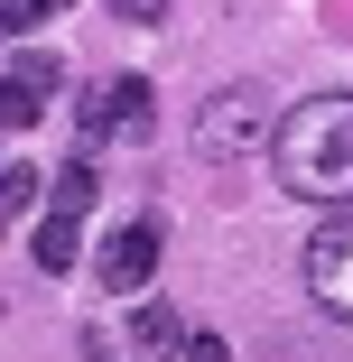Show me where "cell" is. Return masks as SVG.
Instances as JSON below:
<instances>
[{"label":"cell","mask_w":353,"mask_h":362,"mask_svg":"<svg viewBox=\"0 0 353 362\" xmlns=\"http://www.w3.org/2000/svg\"><path fill=\"white\" fill-rule=\"evenodd\" d=\"M270 168L307 204H353V93H316L270 130Z\"/></svg>","instance_id":"obj_1"},{"label":"cell","mask_w":353,"mask_h":362,"mask_svg":"<svg viewBox=\"0 0 353 362\" xmlns=\"http://www.w3.org/2000/svg\"><path fill=\"white\" fill-rule=\"evenodd\" d=\"M270 139V93L260 84H224L214 103L195 112V130H186V149L204 158V168H242L251 149Z\"/></svg>","instance_id":"obj_2"},{"label":"cell","mask_w":353,"mask_h":362,"mask_svg":"<svg viewBox=\"0 0 353 362\" xmlns=\"http://www.w3.org/2000/svg\"><path fill=\"white\" fill-rule=\"evenodd\" d=\"M307 298H316L335 325H353V214L307 242Z\"/></svg>","instance_id":"obj_3"},{"label":"cell","mask_w":353,"mask_h":362,"mask_svg":"<svg viewBox=\"0 0 353 362\" xmlns=\"http://www.w3.org/2000/svg\"><path fill=\"white\" fill-rule=\"evenodd\" d=\"M56 84H65V65H56V56H19L10 75H0V130H37L47 103H56Z\"/></svg>","instance_id":"obj_4"},{"label":"cell","mask_w":353,"mask_h":362,"mask_svg":"<svg viewBox=\"0 0 353 362\" xmlns=\"http://www.w3.org/2000/svg\"><path fill=\"white\" fill-rule=\"evenodd\" d=\"M103 288H149V269H158V223H149V214H139V223H121L112 242H103Z\"/></svg>","instance_id":"obj_5"},{"label":"cell","mask_w":353,"mask_h":362,"mask_svg":"<svg viewBox=\"0 0 353 362\" xmlns=\"http://www.w3.org/2000/svg\"><path fill=\"white\" fill-rule=\"evenodd\" d=\"M149 112H158V93L139 84V75H121L103 93V130H121V139H149Z\"/></svg>","instance_id":"obj_6"},{"label":"cell","mask_w":353,"mask_h":362,"mask_svg":"<svg viewBox=\"0 0 353 362\" xmlns=\"http://www.w3.org/2000/svg\"><path fill=\"white\" fill-rule=\"evenodd\" d=\"M28 251H37V269H56V279H65V269H84V233H75V214H47Z\"/></svg>","instance_id":"obj_7"},{"label":"cell","mask_w":353,"mask_h":362,"mask_svg":"<svg viewBox=\"0 0 353 362\" xmlns=\"http://www.w3.org/2000/svg\"><path fill=\"white\" fill-rule=\"evenodd\" d=\"M177 334H186V325H177V307H158V298L130 316V344H139V353H177Z\"/></svg>","instance_id":"obj_8"},{"label":"cell","mask_w":353,"mask_h":362,"mask_svg":"<svg viewBox=\"0 0 353 362\" xmlns=\"http://www.w3.org/2000/svg\"><path fill=\"white\" fill-rule=\"evenodd\" d=\"M93 195H103V177H93V158H75L56 177V214H93Z\"/></svg>","instance_id":"obj_9"},{"label":"cell","mask_w":353,"mask_h":362,"mask_svg":"<svg viewBox=\"0 0 353 362\" xmlns=\"http://www.w3.org/2000/svg\"><path fill=\"white\" fill-rule=\"evenodd\" d=\"M56 10H75V0H0V37H28V28H47Z\"/></svg>","instance_id":"obj_10"},{"label":"cell","mask_w":353,"mask_h":362,"mask_svg":"<svg viewBox=\"0 0 353 362\" xmlns=\"http://www.w3.org/2000/svg\"><path fill=\"white\" fill-rule=\"evenodd\" d=\"M37 204V168H0V214H28Z\"/></svg>","instance_id":"obj_11"},{"label":"cell","mask_w":353,"mask_h":362,"mask_svg":"<svg viewBox=\"0 0 353 362\" xmlns=\"http://www.w3.org/2000/svg\"><path fill=\"white\" fill-rule=\"evenodd\" d=\"M112 10H121L130 28H158V19H168V0H112Z\"/></svg>","instance_id":"obj_12"},{"label":"cell","mask_w":353,"mask_h":362,"mask_svg":"<svg viewBox=\"0 0 353 362\" xmlns=\"http://www.w3.org/2000/svg\"><path fill=\"white\" fill-rule=\"evenodd\" d=\"M186 362H233V344L224 334H186Z\"/></svg>","instance_id":"obj_13"},{"label":"cell","mask_w":353,"mask_h":362,"mask_svg":"<svg viewBox=\"0 0 353 362\" xmlns=\"http://www.w3.org/2000/svg\"><path fill=\"white\" fill-rule=\"evenodd\" d=\"M84 362H121V353H112V344H103V334H84Z\"/></svg>","instance_id":"obj_14"},{"label":"cell","mask_w":353,"mask_h":362,"mask_svg":"<svg viewBox=\"0 0 353 362\" xmlns=\"http://www.w3.org/2000/svg\"><path fill=\"white\" fill-rule=\"evenodd\" d=\"M0 223H10V214H0Z\"/></svg>","instance_id":"obj_15"}]
</instances>
